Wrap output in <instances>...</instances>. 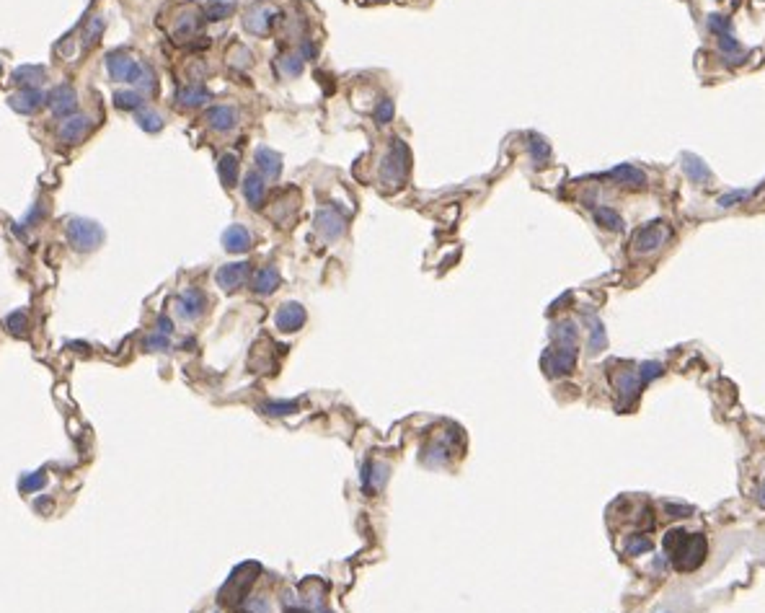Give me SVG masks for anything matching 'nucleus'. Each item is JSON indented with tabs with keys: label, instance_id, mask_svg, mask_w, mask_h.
<instances>
[{
	"label": "nucleus",
	"instance_id": "nucleus-51",
	"mask_svg": "<svg viewBox=\"0 0 765 613\" xmlns=\"http://www.w3.org/2000/svg\"><path fill=\"white\" fill-rule=\"evenodd\" d=\"M298 55L303 57V60H313V57H315V44L310 42V39H303V42H300Z\"/></svg>",
	"mask_w": 765,
	"mask_h": 613
},
{
	"label": "nucleus",
	"instance_id": "nucleus-15",
	"mask_svg": "<svg viewBox=\"0 0 765 613\" xmlns=\"http://www.w3.org/2000/svg\"><path fill=\"white\" fill-rule=\"evenodd\" d=\"M680 169H682V174H685V179L698 184V187H708V184L714 181V171L708 169V163L696 153H682Z\"/></svg>",
	"mask_w": 765,
	"mask_h": 613
},
{
	"label": "nucleus",
	"instance_id": "nucleus-26",
	"mask_svg": "<svg viewBox=\"0 0 765 613\" xmlns=\"http://www.w3.org/2000/svg\"><path fill=\"white\" fill-rule=\"evenodd\" d=\"M388 466H380V463H373V460H365V466H362V477H359V484H362V489H365L367 494H375V489L380 484H385V479H388Z\"/></svg>",
	"mask_w": 765,
	"mask_h": 613
},
{
	"label": "nucleus",
	"instance_id": "nucleus-10",
	"mask_svg": "<svg viewBox=\"0 0 765 613\" xmlns=\"http://www.w3.org/2000/svg\"><path fill=\"white\" fill-rule=\"evenodd\" d=\"M137 65H140V60H135V57L124 50H114L106 55L109 78L111 80H117V83H132V78H135V73H137Z\"/></svg>",
	"mask_w": 765,
	"mask_h": 613
},
{
	"label": "nucleus",
	"instance_id": "nucleus-9",
	"mask_svg": "<svg viewBox=\"0 0 765 613\" xmlns=\"http://www.w3.org/2000/svg\"><path fill=\"white\" fill-rule=\"evenodd\" d=\"M91 129H94V120L88 114H73L68 120H62V125L57 127V140L62 145H78L91 135Z\"/></svg>",
	"mask_w": 765,
	"mask_h": 613
},
{
	"label": "nucleus",
	"instance_id": "nucleus-24",
	"mask_svg": "<svg viewBox=\"0 0 765 613\" xmlns=\"http://www.w3.org/2000/svg\"><path fill=\"white\" fill-rule=\"evenodd\" d=\"M551 341L553 347H577L579 344V326L569 318H562L551 326Z\"/></svg>",
	"mask_w": 765,
	"mask_h": 613
},
{
	"label": "nucleus",
	"instance_id": "nucleus-18",
	"mask_svg": "<svg viewBox=\"0 0 765 613\" xmlns=\"http://www.w3.org/2000/svg\"><path fill=\"white\" fill-rule=\"evenodd\" d=\"M44 104H47V94H42V88H21L8 96V106L18 114H36Z\"/></svg>",
	"mask_w": 765,
	"mask_h": 613
},
{
	"label": "nucleus",
	"instance_id": "nucleus-38",
	"mask_svg": "<svg viewBox=\"0 0 765 613\" xmlns=\"http://www.w3.org/2000/svg\"><path fill=\"white\" fill-rule=\"evenodd\" d=\"M300 409L298 401H264L259 411H264L266 417H289Z\"/></svg>",
	"mask_w": 765,
	"mask_h": 613
},
{
	"label": "nucleus",
	"instance_id": "nucleus-5",
	"mask_svg": "<svg viewBox=\"0 0 765 613\" xmlns=\"http://www.w3.org/2000/svg\"><path fill=\"white\" fill-rule=\"evenodd\" d=\"M65 236H68L70 246L80 254H91L103 244V228L88 218H70L65 225Z\"/></svg>",
	"mask_w": 765,
	"mask_h": 613
},
{
	"label": "nucleus",
	"instance_id": "nucleus-20",
	"mask_svg": "<svg viewBox=\"0 0 765 613\" xmlns=\"http://www.w3.org/2000/svg\"><path fill=\"white\" fill-rule=\"evenodd\" d=\"M254 161H256V171L262 174L264 179H280L282 155L277 153V150L266 148V145H259V148H256V153H254Z\"/></svg>",
	"mask_w": 765,
	"mask_h": 613
},
{
	"label": "nucleus",
	"instance_id": "nucleus-34",
	"mask_svg": "<svg viewBox=\"0 0 765 613\" xmlns=\"http://www.w3.org/2000/svg\"><path fill=\"white\" fill-rule=\"evenodd\" d=\"M103 29H106V21H103L101 16L88 18V24H85V29H83V39H80L83 52H88L91 47L99 44V39H101V34H103Z\"/></svg>",
	"mask_w": 765,
	"mask_h": 613
},
{
	"label": "nucleus",
	"instance_id": "nucleus-50",
	"mask_svg": "<svg viewBox=\"0 0 765 613\" xmlns=\"http://www.w3.org/2000/svg\"><path fill=\"white\" fill-rule=\"evenodd\" d=\"M667 512H670V518H688V515H693V507H688V505H667Z\"/></svg>",
	"mask_w": 765,
	"mask_h": 613
},
{
	"label": "nucleus",
	"instance_id": "nucleus-55",
	"mask_svg": "<svg viewBox=\"0 0 765 613\" xmlns=\"http://www.w3.org/2000/svg\"><path fill=\"white\" fill-rule=\"evenodd\" d=\"M285 613H310V611H308V608H287Z\"/></svg>",
	"mask_w": 765,
	"mask_h": 613
},
{
	"label": "nucleus",
	"instance_id": "nucleus-57",
	"mask_svg": "<svg viewBox=\"0 0 765 613\" xmlns=\"http://www.w3.org/2000/svg\"><path fill=\"white\" fill-rule=\"evenodd\" d=\"M760 3H765V0H760Z\"/></svg>",
	"mask_w": 765,
	"mask_h": 613
},
{
	"label": "nucleus",
	"instance_id": "nucleus-8",
	"mask_svg": "<svg viewBox=\"0 0 765 613\" xmlns=\"http://www.w3.org/2000/svg\"><path fill=\"white\" fill-rule=\"evenodd\" d=\"M277 18H280V13H277L272 6H266V3H256L254 8L243 16V29H246L248 34H254V36H266L274 29Z\"/></svg>",
	"mask_w": 765,
	"mask_h": 613
},
{
	"label": "nucleus",
	"instance_id": "nucleus-54",
	"mask_svg": "<svg viewBox=\"0 0 765 613\" xmlns=\"http://www.w3.org/2000/svg\"><path fill=\"white\" fill-rule=\"evenodd\" d=\"M757 505L765 507V479L760 481V486H757Z\"/></svg>",
	"mask_w": 765,
	"mask_h": 613
},
{
	"label": "nucleus",
	"instance_id": "nucleus-16",
	"mask_svg": "<svg viewBox=\"0 0 765 613\" xmlns=\"http://www.w3.org/2000/svg\"><path fill=\"white\" fill-rule=\"evenodd\" d=\"M306 316H308L306 308L300 306V303H295V300H289V303L277 308V313H274V326H277L282 334H292L306 324Z\"/></svg>",
	"mask_w": 765,
	"mask_h": 613
},
{
	"label": "nucleus",
	"instance_id": "nucleus-32",
	"mask_svg": "<svg viewBox=\"0 0 765 613\" xmlns=\"http://www.w3.org/2000/svg\"><path fill=\"white\" fill-rule=\"evenodd\" d=\"M217 174H220V181L225 189H233L238 184V158L233 153H225L217 161Z\"/></svg>",
	"mask_w": 765,
	"mask_h": 613
},
{
	"label": "nucleus",
	"instance_id": "nucleus-44",
	"mask_svg": "<svg viewBox=\"0 0 765 613\" xmlns=\"http://www.w3.org/2000/svg\"><path fill=\"white\" fill-rule=\"evenodd\" d=\"M638 370V378H641V383L649 386L652 381H657L659 375L664 373V365L662 362H657V360H646V362H641V365H636Z\"/></svg>",
	"mask_w": 765,
	"mask_h": 613
},
{
	"label": "nucleus",
	"instance_id": "nucleus-45",
	"mask_svg": "<svg viewBox=\"0 0 765 613\" xmlns=\"http://www.w3.org/2000/svg\"><path fill=\"white\" fill-rule=\"evenodd\" d=\"M393 117H396V104L391 99H380L373 111V120L378 125H388V122H393Z\"/></svg>",
	"mask_w": 765,
	"mask_h": 613
},
{
	"label": "nucleus",
	"instance_id": "nucleus-13",
	"mask_svg": "<svg viewBox=\"0 0 765 613\" xmlns=\"http://www.w3.org/2000/svg\"><path fill=\"white\" fill-rule=\"evenodd\" d=\"M248 274H251V265L248 262H233V265H225L215 272V282L225 293H236L238 288L246 285Z\"/></svg>",
	"mask_w": 765,
	"mask_h": 613
},
{
	"label": "nucleus",
	"instance_id": "nucleus-19",
	"mask_svg": "<svg viewBox=\"0 0 765 613\" xmlns=\"http://www.w3.org/2000/svg\"><path fill=\"white\" fill-rule=\"evenodd\" d=\"M204 122L215 132H230V129H236V125H238V111L233 109V106H228V104H217V106H210V109L204 111Z\"/></svg>",
	"mask_w": 765,
	"mask_h": 613
},
{
	"label": "nucleus",
	"instance_id": "nucleus-46",
	"mask_svg": "<svg viewBox=\"0 0 765 613\" xmlns=\"http://www.w3.org/2000/svg\"><path fill=\"white\" fill-rule=\"evenodd\" d=\"M44 484H47V474H44V471H34V474H26V477L18 481V489L29 494V492H39Z\"/></svg>",
	"mask_w": 765,
	"mask_h": 613
},
{
	"label": "nucleus",
	"instance_id": "nucleus-37",
	"mask_svg": "<svg viewBox=\"0 0 765 613\" xmlns=\"http://www.w3.org/2000/svg\"><path fill=\"white\" fill-rule=\"evenodd\" d=\"M204 18H199V13H187V16H181L179 21H176V26H173V36L176 39H189V36H194L196 31H199V24H202Z\"/></svg>",
	"mask_w": 765,
	"mask_h": 613
},
{
	"label": "nucleus",
	"instance_id": "nucleus-7",
	"mask_svg": "<svg viewBox=\"0 0 765 613\" xmlns=\"http://www.w3.org/2000/svg\"><path fill=\"white\" fill-rule=\"evenodd\" d=\"M47 106H50V111L57 117V120H68V117H73L76 109H78L76 88H73L70 83L55 85L50 94H47Z\"/></svg>",
	"mask_w": 765,
	"mask_h": 613
},
{
	"label": "nucleus",
	"instance_id": "nucleus-25",
	"mask_svg": "<svg viewBox=\"0 0 765 613\" xmlns=\"http://www.w3.org/2000/svg\"><path fill=\"white\" fill-rule=\"evenodd\" d=\"M207 101H210V91L202 83H189L176 91V104L184 106V109H196V106H204Z\"/></svg>",
	"mask_w": 765,
	"mask_h": 613
},
{
	"label": "nucleus",
	"instance_id": "nucleus-17",
	"mask_svg": "<svg viewBox=\"0 0 765 613\" xmlns=\"http://www.w3.org/2000/svg\"><path fill=\"white\" fill-rule=\"evenodd\" d=\"M613 386H615L618 396H621L626 404H631V401L641 393V388H644L636 367H621V370H615V373H613Z\"/></svg>",
	"mask_w": 765,
	"mask_h": 613
},
{
	"label": "nucleus",
	"instance_id": "nucleus-4",
	"mask_svg": "<svg viewBox=\"0 0 765 613\" xmlns=\"http://www.w3.org/2000/svg\"><path fill=\"white\" fill-rule=\"evenodd\" d=\"M672 241V225L667 220H652L641 225L631 239V251L634 256H649L657 254L662 246Z\"/></svg>",
	"mask_w": 765,
	"mask_h": 613
},
{
	"label": "nucleus",
	"instance_id": "nucleus-33",
	"mask_svg": "<svg viewBox=\"0 0 765 613\" xmlns=\"http://www.w3.org/2000/svg\"><path fill=\"white\" fill-rule=\"evenodd\" d=\"M527 150H530V158H533L536 166H543V163H548V158H551V145H548V140H545L543 135H538V132H530V135H527Z\"/></svg>",
	"mask_w": 765,
	"mask_h": 613
},
{
	"label": "nucleus",
	"instance_id": "nucleus-31",
	"mask_svg": "<svg viewBox=\"0 0 765 613\" xmlns=\"http://www.w3.org/2000/svg\"><path fill=\"white\" fill-rule=\"evenodd\" d=\"M236 6H238L236 0H210L204 6L202 16L204 21H225V18H230L236 13Z\"/></svg>",
	"mask_w": 765,
	"mask_h": 613
},
{
	"label": "nucleus",
	"instance_id": "nucleus-47",
	"mask_svg": "<svg viewBox=\"0 0 765 613\" xmlns=\"http://www.w3.org/2000/svg\"><path fill=\"white\" fill-rule=\"evenodd\" d=\"M143 347L148 349V352H166V349H171V339L166 337V334H148L143 339Z\"/></svg>",
	"mask_w": 765,
	"mask_h": 613
},
{
	"label": "nucleus",
	"instance_id": "nucleus-43",
	"mask_svg": "<svg viewBox=\"0 0 765 613\" xmlns=\"http://www.w3.org/2000/svg\"><path fill=\"white\" fill-rule=\"evenodd\" d=\"M251 60H254V55H251V50L243 47V44H233V50L228 52V62L238 70L251 68Z\"/></svg>",
	"mask_w": 765,
	"mask_h": 613
},
{
	"label": "nucleus",
	"instance_id": "nucleus-48",
	"mask_svg": "<svg viewBox=\"0 0 765 613\" xmlns=\"http://www.w3.org/2000/svg\"><path fill=\"white\" fill-rule=\"evenodd\" d=\"M42 218H44V202H36L34 207L29 210V215H26L24 220L16 223V225H21V228H31V225H34V223H39Z\"/></svg>",
	"mask_w": 765,
	"mask_h": 613
},
{
	"label": "nucleus",
	"instance_id": "nucleus-53",
	"mask_svg": "<svg viewBox=\"0 0 765 613\" xmlns=\"http://www.w3.org/2000/svg\"><path fill=\"white\" fill-rule=\"evenodd\" d=\"M34 510L42 512V515H50V512H52V500H47V497L36 500V502H34Z\"/></svg>",
	"mask_w": 765,
	"mask_h": 613
},
{
	"label": "nucleus",
	"instance_id": "nucleus-28",
	"mask_svg": "<svg viewBox=\"0 0 765 613\" xmlns=\"http://www.w3.org/2000/svg\"><path fill=\"white\" fill-rule=\"evenodd\" d=\"M132 85H135V91H140L145 99L153 96L155 91H158V76H155V70L150 68L148 62H140L135 78H132Z\"/></svg>",
	"mask_w": 765,
	"mask_h": 613
},
{
	"label": "nucleus",
	"instance_id": "nucleus-6",
	"mask_svg": "<svg viewBox=\"0 0 765 613\" xmlns=\"http://www.w3.org/2000/svg\"><path fill=\"white\" fill-rule=\"evenodd\" d=\"M541 365L548 378H564L577 365V347H548Z\"/></svg>",
	"mask_w": 765,
	"mask_h": 613
},
{
	"label": "nucleus",
	"instance_id": "nucleus-12",
	"mask_svg": "<svg viewBox=\"0 0 765 613\" xmlns=\"http://www.w3.org/2000/svg\"><path fill=\"white\" fill-rule=\"evenodd\" d=\"M204 311H207V295H204L199 288H187L176 298V313L184 318V321H196L202 318Z\"/></svg>",
	"mask_w": 765,
	"mask_h": 613
},
{
	"label": "nucleus",
	"instance_id": "nucleus-52",
	"mask_svg": "<svg viewBox=\"0 0 765 613\" xmlns=\"http://www.w3.org/2000/svg\"><path fill=\"white\" fill-rule=\"evenodd\" d=\"M246 608L251 613H269V603H266L264 598H254V600H248Z\"/></svg>",
	"mask_w": 765,
	"mask_h": 613
},
{
	"label": "nucleus",
	"instance_id": "nucleus-40",
	"mask_svg": "<svg viewBox=\"0 0 765 613\" xmlns=\"http://www.w3.org/2000/svg\"><path fill=\"white\" fill-rule=\"evenodd\" d=\"M135 122H137V127L145 129V132H161L163 129V117L161 114L153 111V109H145V106L137 111Z\"/></svg>",
	"mask_w": 765,
	"mask_h": 613
},
{
	"label": "nucleus",
	"instance_id": "nucleus-56",
	"mask_svg": "<svg viewBox=\"0 0 765 613\" xmlns=\"http://www.w3.org/2000/svg\"><path fill=\"white\" fill-rule=\"evenodd\" d=\"M315 613H334V611H331V608H318Z\"/></svg>",
	"mask_w": 765,
	"mask_h": 613
},
{
	"label": "nucleus",
	"instance_id": "nucleus-39",
	"mask_svg": "<svg viewBox=\"0 0 765 613\" xmlns=\"http://www.w3.org/2000/svg\"><path fill=\"white\" fill-rule=\"evenodd\" d=\"M6 329H8V334H13V337H29V313L26 311H13V313L6 316Z\"/></svg>",
	"mask_w": 765,
	"mask_h": 613
},
{
	"label": "nucleus",
	"instance_id": "nucleus-29",
	"mask_svg": "<svg viewBox=\"0 0 765 613\" xmlns=\"http://www.w3.org/2000/svg\"><path fill=\"white\" fill-rule=\"evenodd\" d=\"M592 215H595V223L603 230H610V233H621V230L626 228V223H623L621 213H618V210H613V207H608V204H600V207H595V210H592Z\"/></svg>",
	"mask_w": 765,
	"mask_h": 613
},
{
	"label": "nucleus",
	"instance_id": "nucleus-23",
	"mask_svg": "<svg viewBox=\"0 0 765 613\" xmlns=\"http://www.w3.org/2000/svg\"><path fill=\"white\" fill-rule=\"evenodd\" d=\"M222 246H225L228 254H246L248 248H251V233H248L246 225H241V223L230 225L222 233Z\"/></svg>",
	"mask_w": 765,
	"mask_h": 613
},
{
	"label": "nucleus",
	"instance_id": "nucleus-2",
	"mask_svg": "<svg viewBox=\"0 0 765 613\" xmlns=\"http://www.w3.org/2000/svg\"><path fill=\"white\" fill-rule=\"evenodd\" d=\"M706 26H708V31L714 34L722 60L727 62V65H731V68L745 65V60L750 57V50L745 47V44L737 42V36H734V29H731L729 18L719 16V13H711V16L706 18Z\"/></svg>",
	"mask_w": 765,
	"mask_h": 613
},
{
	"label": "nucleus",
	"instance_id": "nucleus-14",
	"mask_svg": "<svg viewBox=\"0 0 765 613\" xmlns=\"http://www.w3.org/2000/svg\"><path fill=\"white\" fill-rule=\"evenodd\" d=\"M608 176H610L615 184H621V187H626V189H634V192H641V189L649 187L646 171L634 166V163H618L615 169H610Z\"/></svg>",
	"mask_w": 765,
	"mask_h": 613
},
{
	"label": "nucleus",
	"instance_id": "nucleus-3",
	"mask_svg": "<svg viewBox=\"0 0 765 613\" xmlns=\"http://www.w3.org/2000/svg\"><path fill=\"white\" fill-rule=\"evenodd\" d=\"M408 169H411V153H408L406 143H403L401 137H393L391 145H388V153L382 155L380 184H385V187H399L401 181L408 176Z\"/></svg>",
	"mask_w": 765,
	"mask_h": 613
},
{
	"label": "nucleus",
	"instance_id": "nucleus-22",
	"mask_svg": "<svg viewBox=\"0 0 765 613\" xmlns=\"http://www.w3.org/2000/svg\"><path fill=\"white\" fill-rule=\"evenodd\" d=\"M243 197H246L248 207H264V199H266V179H264L259 171H248L243 176Z\"/></svg>",
	"mask_w": 765,
	"mask_h": 613
},
{
	"label": "nucleus",
	"instance_id": "nucleus-49",
	"mask_svg": "<svg viewBox=\"0 0 765 613\" xmlns=\"http://www.w3.org/2000/svg\"><path fill=\"white\" fill-rule=\"evenodd\" d=\"M155 332L171 337V334H173V321H171L169 316H158V321H155Z\"/></svg>",
	"mask_w": 765,
	"mask_h": 613
},
{
	"label": "nucleus",
	"instance_id": "nucleus-42",
	"mask_svg": "<svg viewBox=\"0 0 765 613\" xmlns=\"http://www.w3.org/2000/svg\"><path fill=\"white\" fill-rule=\"evenodd\" d=\"M652 546L655 544H652V538L649 536H644V533H634V536L626 538V546H623V549H626L629 556H641V554L652 551Z\"/></svg>",
	"mask_w": 765,
	"mask_h": 613
},
{
	"label": "nucleus",
	"instance_id": "nucleus-36",
	"mask_svg": "<svg viewBox=\"0 0 765 613\" xmlns=\"http://www.w3.org/2000/svg\"><path fill=\"white\" fill-rule=\"evenodd\" d=\"M752 195H755V189H729V192H724V195L716 197V207L731 210V207H737V204H745Z\"/></svg>",
	"mask_w": 765,
	"mask_h": 613
},
{
	"label": "nucleus",
	"instance_id": "nucleus-21",
	"mask_svg": "<svg viewBox=\"0 0 765 613\" xmlns=\"http://www.w3.org/2000/svg\"><path fill=\"white\" fill-rule=\"evenodd\" d=\"M280 282H282L280 269L272 265H266V267H259L254 272V277H251V290H254L256 295H264V298H266V295H272L274 290L280 288Z\"/></svg>",
	"mask_w": 765,
	"mask_h": 613
},
{
	"label": "nucleus",
	"instance_id": "nucleus-35",
	"mask_svg": "<svg viewBox=\"0 0 765 613\" xmlns=\"http://www.w3.org/2000/svg\"><path fill=\"white\" fill-rule=\"evenodd\" d=\"M114 106L122 111H140L145 106V96L140 91H117L114 94Z\"/></svg>",
	"mask_w": 765,
	"mask_h": 613
},
{
	"label": "nucleus",
	"instance_id": "nucleus-30",
	"mask_svg": "<svg viewBox=\"0 0 765 613\" xmlns=\"http://www.w3.org/2000/svg\"><path fill=\"white\" fill-rule=\"evenodd\" d=\"M587 324H589V341H587V347H589V355H597V352H603L608 347V332H605V324L597 316H589Z\"/></svg>",
	"mask_w": 765,
	"mask_h": 613
},
{
	"label": "nucleus",
	"instance_id": "nucleus-1",
	"mask_svg": "<svg viewBox=\"0 0 765 613\" xmlns=\"http://www.w3.org/2000/svg\"><path fill=\"white\" fill-rule=\"evenodd\" d=\"M662 546L667 562L678 572L698 570L706 559V551H708L703 533H688V530L682 528L667 530V536L662 538Z\"/></svg>",
	"mask_w": 765,
	"mask_h": 613
},
{
	"label": "nucleus",
	"instance_id": "nucleus-27",
	"mask_svg": "<svg viewBox=\"0 0 765 613\" xmlns=\"http://www.w3.org/2000/svg\"><path fill=\"white\" fill-rule=\"evenodd\" d=\"M47 80V68L42 65H21L13 70V83H18L21 88H39Z\"/></svg>",
	"mask_w": 765,
	"mask_h": 613
},
{
	"label": "nucleus",
	"instance_id": "nucleus-11",
	"mask_svg": "<svg viewBox=\"0 0 765 613\" xmlns=\"http://www.w3.org/2000/svg\"><path fill=\"white\" fill-rule=\"evenodd\" d=\"M313 223H315V230H318L326 241L341 239L344 230H347V218H344L336 207H323V210H318Z\"/></svg>",
	"mask_w": 765,
	"mask_h": 613
},
{
	"label": "nucleus",
	"instance_id": "nucleus-41",
	"mask_svg": "<svg viewBox=\"0 0 765 613\" xmlns=\"http://www.w3.org/2000/svg\"><path fill=\"white\" fill-rule=\"evenodd\" d=\"M280 68L285 76L289 78H298L300 73H303V68H306V60L300 57L298 52H287V55H282L280 57Z\"/></svg>",
	"mask_w": 765,
	"mask_h": 613
}]
</instances>
